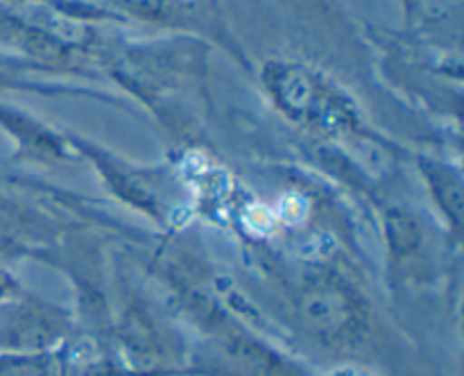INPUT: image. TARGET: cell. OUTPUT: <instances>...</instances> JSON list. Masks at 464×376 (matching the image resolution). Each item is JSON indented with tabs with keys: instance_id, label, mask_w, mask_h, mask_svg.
Returning <instances> with one entry per match:
<instances>
[{
	"instance_id": "cell-1",
	"label": "cell",
	"mask_w": 464,
	"mask_h": 376,
	"mask_svg": "<svg viewBox=\"0 0 464 376\" xmlns=\"http://www.w3.org/2000/svg\"><path fill=\"white\" fill-rule=\"evenodd\" d=\"M299 329L324 347H352L367 331V308L356 290L338 276H311L293 302Z\"/></svg>"
},
{
	"instance_id": "cell-2",
	"label": "cell",
	"mask_w": 464,
	"mask_h": 376,
	"mask_svg": "<svg viewBox=\"0 0 464 376\" xmlns=\"http://www.w3.org/2000/svg\"><path fill=\"white\" fill-rule=\"evenodd\" d=\"M202 361L211 374L220 376H290L270 349L227 324L213 331Z\"/></svg>"
},
{
	"instance_id": "cell-3",
	"label": "cell",
	"mask_w": 464,
	"mask_h": 376,
	"mask_svg": "<svg viewBox=\"0 0 464 376\" xmlns=\"http://www.w3.org/2000/svg\"><path fill=\"white\" fill-rule=\"evenodd\" d=\"M66 331L62 313L45 304H3L0 306V344L12 353H39L57 342Z\"/></svg>"
},
{
	"instance_id": "cell-4",
	"label": "cell",
	"mask_w": 464,
	"mask_h": 376,
	"mask_svg": "<svg viewBox=\"0 0 464 376\" xmlns=\"http://www.w3.org/2000/svg\"><path fill=\"white\" fill-rule=\"evenodd\" d=\"M0 376H54V371L39 353H9L0 356Z\"/></svg>"
},
{
	"instance_id": "cell-5",
	"label": "cell",
	"mask_w": 464,
	"mask_h": 376,
	"mask_svg": "<svg viewBox=\"0 0 464 376\" xmlns=\"http://www.w3.org/2000/svg\"><path fill=\"white\" fill-rule=\"evenodd\" d=\"M14 294H16V284H14V279L7 272L0 270V306L7 304L9 299H14Z\"/></svg>"
}]
</instances>
